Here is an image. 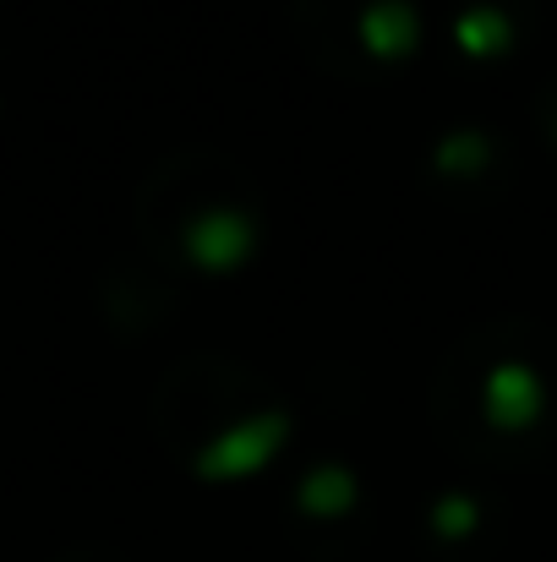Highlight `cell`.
Returning <instances> with one entry per match:
<instances>
[{
	"label": "cell",
	"mask_w": 557,
	"mask_h": 562,
	"mask_svg": "<svg viewBox=\"0 0 557 562\" xmlns=\"http://www.w3.org/2000/svg\"><path fill=\"white\" fill-rule=\"evenodd\" d=\"M290 420L279 409L268 415H252V420H235L230 431H219L202 453H197V470L202 475H241V470H257L263 459H274V448L285 442Z\"/></svg>",
	"instance_id": "cell-1"
},
{
	"label": "cell",
	"mask_w": 557,
	"mask_h": 562,
	"mask_svg": "<svg viewBox=\"0 0 557 562\" xmlns=\"http://www.w3.org/2000/svg\"><path fill=\"white\" fill-rule=\"evenodd\" d=\"M536 409H542V376L531 372L525 361L492 367V376H487V415L498 426H525V420H536Z\"/></svg>",
	"instance_id": "cell-3"
},
{
	"label": "cell",
	"mask_w": 557,
	"mask_h": 562,
	"mask_svg": "<svg viewBox=\"0 0 557 562\" xmlns=\"http://www.w3.org/2000/svg\"><path fill=\"white\" fill-rule=\"evenodd\" d=\"M481 159H487V137L481 132H448L437 143V165L443 170H476Z\"/></svg>",
	"instance_id": "cell-7"
},
{
	"label": "cell",
	"mask_w": 557,
	"mask_h": 562,
	"mask_svg": "<svg viewBox=\"0 0 557 562\" xmlns=\"http://www.w3.org/2000/svg\"><path fill=\"white\" fill-rule=\"evenodd\" d=\"M361 38L371 55H404L421 38V11L410 0H371L361 11Z\"/></svg>",
	"instance_id": "cell-4"
},
{
	"label": "cell",
	"mask_w": 557,
	"mask_h": 562,
	"mask_svg": "<svg viewBox=\"0 0 557 562\" xmlns=\"http://www.w3.org/2000/svg\"><path fill=\"white\" fill-rule=\"evenodd\" d=\"M470 525H476V503L470 497H443L437 503V530L443 536H465Z\"/></svg>",
	"instance_id": "cell-8"
},
{
	"label": "cell",
	"mask_w": 557,
	"mask_h": 562,
	"mask_svg": "<svg viewBox=\"0 0 557 562\" xmlns=\"http://www.w3.org/2000/svg\"><path fill=\"white\" fill-rule=\"evenodd\" d=\"M186 246H191V257L202 268H230V262H241L252 251V218L235 213V207H208V213L191 218Z\"/></svg>",
	"instance_id": "cell-2"
},
{
	"label": "cell",
	"mask_w": 557,
	"mask_h": 562,
	"mask_svg": "<svg viewBox=\"0 0 557 562\" xmlns=\"http://www.w3.org/2000/svg\"><path fill=\"white\" fill-rule=\"evenodd\" d=\"M454 33H459V44H465L470 55H498V49L514 38V22H509V11H498V5H465L459 22H454Z\"/></svg>",
	"instance_id": "cell-5"
},
{
	"label": "cell",
	"mask_w": 557,
	"mask_h": 562,
	"mask_svg": "<svg viewBox=\"0 0 557 562\" xmlns=\"http://www.w3.org/2000/svg\"><path fill=\"white\" fill-rule=\"evenodd\" d=\"M350 497H356V475L339 470V464H318V470L301 481V492H296V503H301L307 514H339Z\"/></svg>",
	"instance_id": "cell-6"
}]
</instances>
